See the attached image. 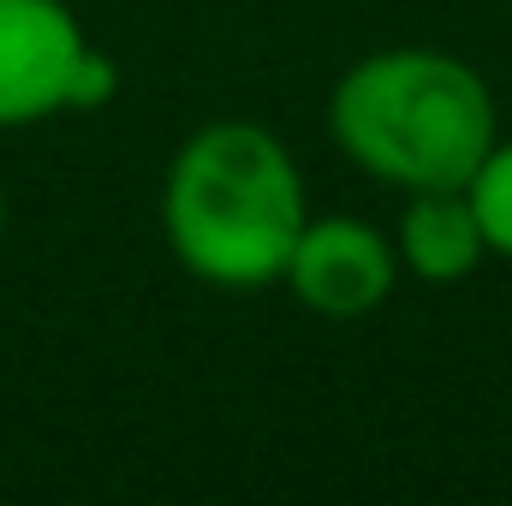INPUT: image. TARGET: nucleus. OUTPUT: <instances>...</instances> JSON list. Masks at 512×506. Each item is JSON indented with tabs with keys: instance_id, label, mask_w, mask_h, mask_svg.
<instances>
[{
	"instance_id": "0eeeda50",
	"label": "nucleus",
	"mask_w": 512,
	"mask_h": 506,
	"mask_svg": "<svg viewBox=\"0 0 512 506\" xmlns=\"http://www.w3.org/2000/svg\"><path fill=\"white\" fill-rule=\"evenodd\" d=\"M0 233H6V191H0Z\"/></svg>"
},
{
	"instance_id": "f03ea898",
	"label": "nucleus",
	"mask_w": 512,
	"mask_h": 506,
	"mask_svg": "<svg viewBox=\"0 0 512 506\" xmlns=\"http://www.w3.org/2000/svg\"><path fill=\"white\" fill-rule=\"evenodd\" d=\"M328 131L358 173L411 197L465 185L501 137V108L489 78L447 48H376L340 72Z\"/></svg>"
},
{
	"instance_id": "f257e3e1",
	"label": "nucleus",
	"mask_w": 512,
	"mask_h": 506,
	"mask_svg": "<svg viewBox=\"0 0 512 506\" xmlns=\"http://www.w3.org/2000/svg\"><path fill=\"white\" fill-rule=\"evenodd\" d=\"M310 221L298 155L256 120H209L167 161L161 239L173 262L215 292L286 280V256Z\"/></svg>"
},
{
	"instance_id": "7ed1b4c3",
	"label": "nucleus",
	"mask_w": 512,
	"mask_h": 506,
	"mask_svg": "<svg viewBox=\"0 0 512 506\" xmlns=\"http://www.w3.org/2000/svg\"><path fill=\"white\" fill-rule=\"evenodd\" d=\"M120 66L84 36L72 0H0V131L108 108Z\"/></svg>"
},
{
	"instance_id": "423d86ee",
	"label": "nucleus",
	"mask_w": 512,
	"mask_h": 506,
	"mask_svg": "<svg viewBox=\"0 0 512 506\" xmlns=\"http://www.w3.org/2000/svg\"><path fill=\"white\" fill-rule=\"evenodd\" d=\"M465 203H471V215L483 227L489 256H507L512 262V137H495L489 143V155L465 179Z\"/></svg>"
},
{
	"instance_id": "20e7f679",
	"label": "nucleus",
	"mask_w": 512,
	"mask_h": 506,
	"mask_svg": "<svg viewBox=\"0 0 512 506\" xmlns=\"http://www.w3.org/2000/svg\"><path fill=\"white\" fill-rule=\"evenodd\" d=\"M280 286L322 322H364L399 286V251L364 215H310Z\"/></svg>"
},
{
	"instance_id": "39448f33",
	"label": "nucleus",
	"mask_w": 512,
	"mask_h": 506,
	"mask_svg": "<svg viewBox=\"0 0 512 506\" xmlns=\"http://www.w3.org/2000/svg\"><path fill=\"white\" fill-rule=\"evenodd\" d=\"M393 251H399V274H411L423 286L471 280L489 262V245H483V227L465 203V185L411 191L399 209V227H393Z\"/></svg>"
}]
</instances>
